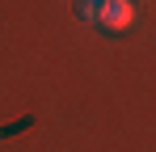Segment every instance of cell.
Here are the masks:
<instances>
[{"label":"cell","instance_id":"1","mask_svg":"<svg viewBox=\"0 0 156 152\" xmlns=\"http://www.w3.org/2000/svg\"><path fill=\"white\" fill-rule=\"evenodd\" d=\"M97 21L110 25V30H127V25L135 21V4H131V0H105Z\"/></svg>","mask_w":156,"mask_h":152},{"label":"cell","instance_id":"2","mask_svg":"<svg viewBox=\"0 0 156 152\" xmlns=\"http://www.w3.org/2000/svg\"><path fill=\"white\" fill-rule=\"evenodd\" d=\"M101 4L105 0H76V13L84 17V21H97V17H101Z\"/></svg>","mask_w":156,"mask_h":152}]
</instances>
